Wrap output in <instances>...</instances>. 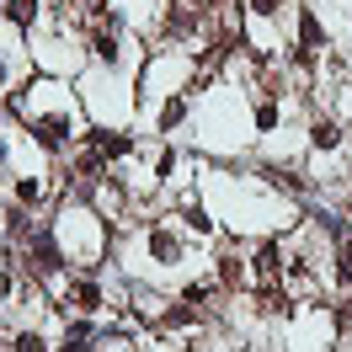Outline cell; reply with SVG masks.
<instances>
[{
    "mask_svg": "<svg viewBox=\"0 0 352 352\" xmlns=\"http://www.w3.org/2000/svg\"><path fill=\"white\" fill-rule=\"evenodd\" d=\"M27 267H32L38 278H59V272H65V251H59V241H54V235H38V241L27 245Z\"/></svg>",
    "mask_w": 352,
    "mask_h": 352,
    "instance_id": "1",
    "label": "cell"
},
{
    "mask_svg": "<svg viewBox=\"0 0 352 352\" xmlns=\"http://www.w3.org/2000/svg\"><path fill=\"white\" fill-rule=\"evenodd\" d=\"M65 305H75V315H91V309H102V288H96V278H69Z\"/></svg>",
    "mask_w": 352,
    "mask_h": 352,
    "instance_id": "2",
    "label": "cell"
},
{
    "mask_svg": "<svg viewBox=\"0 0 352 352\" xmlns=\"http://www.w3.org/2000/svg\"><path fill=\"white\" fill-rule=\"evenodd\" d=\"M91 150L102 155V160H123L133 150V139L129 133H91Z\"/></svg>",
    "mask_w": 352,
    "mask_h": 352,
    "instance_id": "3",
    "label": "cell"
},
{
    "mask_svg": "<svg viewBox=\"0 0 352 352\" xmlns=\"http://www.w3.org/2000/svg\"><path fill=\"white\" fill-rule=\"evenodd\" d=\"M278 272H283V251H278V241H267L262 251H256V278H262V283H278Z\"/></svg>",
    "mask_w": 352,
    "mask_h": 352,
    "instance_id": "4",
    "label": "cell"
},
{
    "mask_svg": "<svg viewBox=\"0 0 352 352\" xmlns=\"http://www.w3.org/2000/svg\"><path fill=\"white\" fill-rule=\"evenodd\" d=\"M65 133H69V118H65V112H54V118L38 123V144H43V150H59V144H65Z\"/></svg>",
    "mask_w": 352,
    "mask_h": 352,
    "instance_id": "5",
    "label": "cell"
},
{
    "mask_svg": "<svg viewBox=\"0 0 352 352\" xmlns=\"http://www.w3.org/2000/svg\"><path fill=\"white\" fill-rule=\"evenodd\" d=\"M150 251H155V256H160L166 267H171L176 256H182V241H176L171 230H150Z\"/></svg>",
    "mask_w": 352,
    "mask_h": 352,
    "instance_id": "6",
    "label": "cell"
},
{
    "mask_svg": "<svg viewBox=\"0 0 352 352\" xmlns=\"http://www.w3.org/2000/svg\"><path fill=\"white\" fill-rule=\"evenodd\" d=\"M91 54H96L102 65H112V59H118V27H102V32L91 38Z\"/></svg>",
    "mask_w": 352,
    "mask_h": 352,
    "instance_id": "7",
    "label": "cell"
},
{
    "mask_svg": "<svg viewBox=\"0 0 352 352\" xmlns=\"http://www.w3.org/2000/svg\"><path fill=\"white\" fill-rule=\"evenodd\" d=\"M309 144H315V150H336V144H342V129H336L331 118H320V123L309 129Z\"/></svg>",
    "mask_w": 352,
    "mask_h": 352,
    "instance_id": "8",
    "label": "cell"
},
{
    "mask_svg": "<svg viewBox=\"0 0 352 352\" xmlns=\"http://www.w3.org/2000/svg\"><path fill=\"white\" fill-rule=\"evenodd\" d=\"M6 22L32 27V22H38V0H6Z\"/></svg>",
    "mask_w": 352,
    "mask_h": 352,
    "instance_id": "9",
    "label": "cell"
},
{
    "mask_svg": "<svg viewBox=\"0 0 352 352\" xmlns=\"http://www.w3.org/2000/svg\"><path fill=\"white\" fill-rule=\"evenodd\" d=\"M182 224H187V230H198V235H214V219L203 214V203H182Z\"/></svg>",
    "mask_w": 352,
    "mask_h": 352,
    "instance_id": "10",
    "label": "cell"
},
{
    "mask_svg": "<svg viewBox=\"0 0 352 352\" xmlns=\"http://www.w3.org/2000/svg\"><path fill=\"white\" fill-rule=\"evenodd\" d=\"M299 38H305V43H299V48H309V54H315V48H326V32H320V22H315L309 11H305V16H299Z\"/></svg>",
    "mask_w": 352,
    "mask_h": 352,
    "instance_id": "11",
    "label": "cell"
},
{
    "mask_svg": "<svg viewBox=\"0 0 352 352\" xmlns=\"http://www.w3.org/2000/svg\"><path fill=\"white\" fill-rule=\"evenodd\" d=\"M219 283H224V288H241V283H245L241 256H219Z\"/></svg>",
    "mask_w": 352,
    "mask_h": 352,
    "instance_id": "12",
    "label": "cell"
},
{
    "mask_svg": "<svg viewBox=\"0 0 352 352\" xmlns=\"http://www.w3.org/2000/svg\"><path fill=\"white\" fill-rule=\"evenodd\" d=\"M192 320H198V305H187V299H182L176 309H166V315H160V326H192Z\"/></svg>",
    "mask_w": 352,
    "mask_h": 352,
    "instance_id": "13",
    "label": "cell"
},
{
    "mask_svg": "<svg viewBox=\"0 0 352 352\" xmlns=\"http://www.w3.org/2000/svg\"><path fill=\"white\" fill-rule=\"evenodd\" d=\"M11 352H48V342L38 331H16V336H11Z\"/></svg>",
    "mask_w": 352,
    "mask_h": 352,
    "instance_id": "14",
    "label": "cell"
},
{
    "mask_svg": "<svg viewBox=\"0 0 352 352\" xmlns=\"http://www.w3.org/2000/svg\"><path fill=\"white\" fill-rule=\"evenodd\" d=\"M182 118H187V102H182V96H171V102L160 107V129H176Z\"/></svg>",
    "mask_w": 352,
    "mask_h": 352,
    "instance_id": "15",
    "label": "cell"
},
{
    "mask_svg": "<svg viewBox=\"0 0 352 352\" xmlns=\"http://www.w3.org/2000/svg\"><path fill=\"white\" fill-rule=\"evenodd\" d=\"M38 198H43V187H38L32 176H22V182H16V203H27V208H32Z\"/></svg>",
    "mask_w": 352,
    "mask_h": 352,
    "instance_id": "16",
    "label": "cell"
},
{
    "mask_svg": "<svg viewBox=\"0 0 352 352\" xmlns=\"http://www.w3.org/2000/svg\"><path fill=\"white\" fill-rule=\"evenodd\" d=\"M256 129H278V107H272V102H262V107H256Z\"/></svg>",
    "mask_w": 352,
    "mask_h": 352,
    "instance_id": "17",
    "label": "cell"
},
{
    "mask_svg": "<svg viewBox=\"0 0 352 352\" xmlns=\"http://www.w3.org/2000/svg\"><path fill=\"white\" fill-rule=\"evenodd\" d=\"M182 299H187V305H203V299H208V283H187V288H182Z\"/></svg>",
    "mask_w": 352,
    "mask_h": 352,
    "instance_id": "18",
    "label": "cell"
},
{
    "mask_svg": "<svg viewBox=\"0 0 352 352\" xmlns=\"http://www.w3.org/2000/svg\"><path fill=\"white\" fill-rule=\"evenodd\" d=\"M278 6H283V0H251V11H262V16H272Z\"/></svg>",
    "mask_w": 352,
    "mask_h": 352,
    "instance_id": "19",
    "label": "cell"
},
{
    "mask_svg": "<svg viewBox=\"0 0 352 352\" xmlns=\"http://www.w3.org/2000/svg\"><path fill=\"white\" fill-rule=\"evenodd\" d=\"M342 262H347V272H352V235L342 241Z\"/></svg>",
    "mask_w": 352,
    "mask_h": 352,
    "instance_id": "20",
    "label": "cell"
},
{
    "mask_svg": "<svg viewBox=\"0 0 352 352\" xmlns=\"http://www.w3.org/2000/svg\"><path fill=\"white\" fill-rule=\"evenodd\" d=\"M171 6H192V11H203V6H214V0H171Z\"/></svg>",
    "mask_w": 352,
    "mask_h": 352,
    "instance_id": "21",
    "label": "cell"
},
{
    "mask_svg": "<svg viewBox=\"0 0 352 352\" xmlns=\"http://www.w3.org/2000/svg\"><path fill=\"white\" fill-rule=\"evenodd\" d=\"M347 208H352V198H347Z\"/></svg>",
    "mask_w": 352,
    "mask_h": 352,
    "instance_id": "22",
    "label": "cell"
}]
</instances>
